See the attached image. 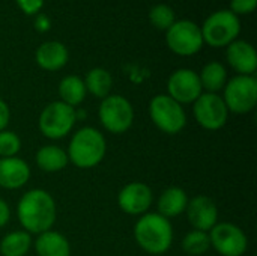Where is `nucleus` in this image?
I'll list each match as a JSON object with an SVG mask.
<instances>
[{
    "label": "nucleus",
    "instance_id": "nucleus-1",
    "mask_svg": "<svg viewBox=\"0 0 257 256\" xmlns=\"http://www.w3.org/2000/svg\"><path fill=\"white\" fill-rule=\"evenodd\" d=\"M17 217L23 231L39 235L53 229L57 219V207L51 193L44 189L26 192L17 204Z\"/></svg>",
    "mask_w": 257,
    "mask_h": 256
},
{
    "label": "nucleus",
    "instance_id": "nucleus-2",
    "mask_svg": "<svg viewBox=\"0 0 257 256\" xmlns=\"http://www.w3.org/2000/svg\"><path fill=\"white\" fill-rule=\"evenodd\" d=\"M173 226L158 213H146L134 225V238L142 250L154 256L169 252L173 243Z\"/></svg>",
    "mask_w": 257,
    "mask_h": 256
},
{
    "label": "nucleus",
    "instance_id": "nucleus-3",
    "mask_svg": "<svg viewBox=\"0 0 257 256\" xmlns=\"http://www.w3.org/2000/svg\"><path fill=\"white\" fill-rule=\"evenodd\" d=\"M107 152V140L95 127L78 128L68 143V160L78 169H92L98 166Z\"/></svg>",
    "mask_w": 257,
    "mask_h": 256
},
{
    "label": "nucleus",
    "instance_id": "nucleus-4",
    "mask_svg": "<svg viewBox=\"0 0 257 256\" xmlns=\"http://www.w3.org/2000/svg\"><path fill=\"white\" fill-rule=\"evenodd\" d=\"M77 122V110L65 103L53 101L47 104L38 119L39 131L44 137L59 140L71 134Z\"/></svg>",
    "mask_w": 257,
    "mask_h": 256
},
{
    "label": "nucleus",
    "instance_id": "nucleus-5",
    "mask_svg": "<svg viewBox=\"0 0 257 256\" xmlns=\"http://www.w3.org/2000/svg\"><path fill=\"white\" fill-rule=\"evenodd\" d=\"M200 30L203 42L214 48H221L236 41L241 32V21L230 9H223L209 15Z\"/></svg>",
    "mask_w": 257,
    "mask_h": 256
},
{
    "label": "nucleus",
    "instance_id": "nucleus-6",
    "mask_svg": "<svg viewBox=\"0 0 257 256\" xmlns=\"http://www.w3.org/2000/svg\"><path fill=\"white\" fill-rule=\"evenodd\" d=\"M149 116L160 131L170 136L179 134L187 125V113L184 106L176 103L167 94L155 95L151 100Z\"/></svg>",
    "mask_w": 257,
    "mask_h": 256
},
{
    "label": "nucleus",
    "instance_id": "nucleus-7",
    "mask_svg": "<svg viewBox=\"0 0 257 256\" xmlns=\"http://www.w3.org/2000/svg\"><path fill=\"white\" fill-rule=\"evenodd\" d=\"M98 118L105 131L111 134L126 133L134 122V107L122 95L110 94L98 107Z\"/></svg>",
    "mask_w": 257,
    "mask_h": 256
},
{
    "label": "nucleus",
    "instance_id": "nucleus-8",
    "mask_svg": "<svg viewBox=\"0 0 257 256\" xmlns=\"http://www.w3.org/2000/svg\"><path fill=\"white\" fill-rule=\"evenodd\" d=\"M223 100L233 115H247L257 104V80L254 75H235L223 89Z\"/></svg>",
    "mask_w": 257,
    "mask_h": 256
},
{
    "label": "nucleus",
    "instance_id": "nucleus-9",
    "mask_svg": "<svg viewBox=\"0 0 257 256\" xmlns=\"http://www.w3.org/2000/svg\"><path fill=\"white\" fill-rule=\"evenodd\" d=\"M167 47L178 56H193L203 47V36L200 26L191 20L175 21L166 30Z\"/></svg>",
    "mask_w": 257,
    "mask_h": 256
},
{
    "label": "nucleus",
    "instance_id": "nucleus-10",
    "mask_svg": "<svg viewBox=\"0 0 257 256\" xmlns=\"http://www.w3.org/2000/svg\"><path fill=\"white\" fill-rule=\"evenodd\" d=\"M193 115L197 124L208 131L221 130L229 119V110L223 97L211 92H203L193 103Z\"/></svg>",
    "mask_w": 257,
    "mask_h": 256
},
{
    "label": "nucleus",
    "instance_id": "nucleus-11",
    "mask_svg": "<svg viewBox=\"0 0 257 256\" xmlns=\"http://www.w3.org/2000/svg\"><path fill=\"white\" fill-rule=\"evenodd\" d=\"M211 247L221 256H242L248 249L245 232L230 222L217 223L209 232Z\"/></svg>",
    "mask_w": 257,
    "mask_h": 256
},
{
    "label": "nucleus",
    "instance_id": "nucleus-12",
    "mask_svg": "<svg viewBox=\"0 0 257 256\" xmlns=\"http://www.w3.org/2000/svg\"><path fill=\"white\" fill-rule=\"evenodd\" d=\"M203 94L199 74L188 68L176 69L167 80V95L181 106L193 104Z\"/></svg>",
    "mask_w": 257,
    "mask_h": 256
},
{
    "label": "nucleus",
    "instance_id": "nucleus-13",
    "mask_svg": "<svg viewBox=\"0 0 257 256\" xmlns=\"http://www.w3.org/2000/svg\"><path fill=\"white\" fill-rule=\"evenodd\" d=\"M154 202L152 189L140 181H133L123 186L117 195L119 208L130 216H143L149 213Z\"/></svg>",
    "mask_w": 257,
    "mask_h": 256
},
{
    "label": "nucleus",
    "instance_id": "nucleus-14",
    "mask_svg": "<svg viewBox=\"0 0 257 256\" xmlns=\"http://www.w3.org/2000/svg\"><path fill=\"white\" fill-rule=\"evenodd\" d=\"M185 213L190 225L196 231L209 232L218 223V207L205 195H197L190 199Z\"/></svg>",
    "mask_w": 257,
    "mask_h": 256
},
{
    "label": "nucleus",
    "instance_id": "nucleus-15",
    "mask_svg": "<svg viewBox=\"0 0 257 256\" xmlns=\"http://www.w3.org/2000/svg\"><path fill=\"white\" fill-rule=\"evenodd\" d=\"M32 170L26 160L17 157L0 158V187L5 190H18L30 180Z\"/></svg>",
    "mask_w": 257,
    "mask_h": 256
},
{
    "label": "nucleus",
    "instance_id": "nucleus-16",
    "mask_svg": "<svg viewBox=\"0 0 257 256\" xmlns=\"http://www.w3.org/2000/svg\"><path fill=\"white\" fill-rule=\"evenodd\" d=\"M226 57L238 75H254L257 69L256 48L247 41H233L227 45Z\"/></svg>",
    "mask_w": 257,
    "mask_h": 256
},
{
    "label": "nucleus",
    "instance_id": "nucleus-17",
    "mask_svg": "<svg viewBox=\"0 0 257 256\" xmlns=\"http://www.w3.org/2000/svg\"><path fill=\"white\" fill-rule=\"evenodd\" d=\"M69 59L68 48L59 41H47L36 48L35 60L39 68L45 71L62 69Z\"/></svg>",
    "mask_w": 257,
    "mask_h": 256
},
{
    "label": "nucleus",
    "instance_id": "nucleus-18",
    "mask_svg": "<svg viewBox=\"0 0 257 256\" xmlns=\"http://www.w3.org/2000/svg\"><path fill=\"white\" fill-rule=\"evenodd\" d=\"M188 195L184 189L181 187H169L166 189L158 202H157V208H158V214H161L166 219H175L179 217L181 214L185 213L187 205H188Z\"/></svg>",
    "mask_w": 257,
    "mask_h": 256
},
{
    "label": "nucleus",
    "instance_id": "nucleus-19",
    "mask_svg": "<svg viewBox=\"0 0 257 256\" xmlns=\"http://www.w3.org/2000/svg\"><path fill=\"white\" fill-rule=\"evenodd\" d=\"M35 252L38 256H71V244L63 234L50 229L36 237Z\"/></svg>",
    "mask_w": 257,
    "mask_h": 256
},
{
    "label": "nucleus",
    "instance_id": "nucleus-20",
    "mask_svg": "<svg viewBox=\"0 0 257 256\" xmlns=\"http://www.w3.org/2000/svg\"><path fill=\"white\" fill-rule=\"evenodd\" d=\"M35 161H36V166L45 174L60 172L69 163L66 151L63 148L57 146V145H44V146H41L35 154Z\"/></svg>",
    "mask_w": 257,
    "mask_h": 256
},
{
    "label": "nucleus",
    "instance_id": "nucleus-21",
    "mask_svg": "<svg viewBox=\"0 0 257 256\" xmlns=\"http://www.w3.org/2000/svg\"><path fill=\"white\" fill-rule=\"evenodd\" d=\"M87 91L84 86V81L78 75H66L59 83V97L60 101L71 106L78 107L86 100Z\"/></svg>",
    "mask_w": 257,
    "mask_h": 256
},
{
    "label": "nucleus",
    "instance_id": "nucleus-22",
    "mask_svg": "<svg viewBox=\"0 0 257 256\" xmlns=\"http://www.w3.org/2000/svg\"><path fill=\"white\" fill-rule=\"evenodd\" d=\"M199 78H200V84L203 91L211 92V94H218L220 91L224 89L227 83V71L223 63L214 60V62L206 63L202 68Z\"/></svg>",
    "mask_w": 257,
    "mask_h": 256
},
{
    "label": "nucleus",
    "instance_id": "nucleus-23",
    "mask_svg": "<svg viewBox=\"0 0 257 256\" xmlns=\"http://www.w3.org/2000/svg\"><path fill=\"white\" fill-rule=\"evenodd\" d=\"M32 235L26 231H12L0 240L2 256H27L32 249Z\"/></svg>",
    "mask_w": 257,
    "mask_h": 256
},
{
    "label": "nucleus",
    "instance_id": "nucleus-24",
    "mask_svg": "<svg viewBox=\"0 0 257 256\" xmlns=\"http://www.w3.org/2000/svg\"><path fill=\"white\" fill-rule=\"evenodd\" d=\"M86 91L96 97L104 100L105 97H108L111 94V88H113V77L111 74L104 69V68H92L86 77L83 78Z\"/></svg>",
    "mask_w": 257,
    "mask_h": 256
},
{
    "label": "nucleus",
    "instance_id": "nucleus-25",
    "mask_svg": "<svg viewBox=\"0 0 257 256\" xmlns=\"http://www.w3.org/2000/svg\"><path fill=\"white\" fill-rule=\"evenodd\" d=\"M182 250L190 256H203L211 249L209 234L203 231H190L181 243Z\"/></svg>",
    "mask_w": 257,
    "mask_h": 256
},
{
    "label": "nucleus",
    "instance_id": "nucleus-26",
    "mask_svg": "<svg viewBox=\"0 0 257 256\" xmlns=\"http://www.w3.org/2000/svg\"><path fill=\"white\" fill-rule=\"evenodd\" d=\"M149 21L160 30H167L176 20L175 12L169 5L160 3L151 8L149 11Z\"/></svg>",
    "mask_w": 257,
    "mask_h": 256
},
{
    "label": "nucleus",
    "instance_id": "nucleus-27",
    "mask_svg": "<svg viewBox=\"0 0 257 256\" xmlns=\"http://www.w3.org/2000/svg\"><path fill=\"white\" fill-rule=\"evenodd\" d=\"M21 151V139L17 133L11 130L0 131V158L17 157Z\"/></svg>",
    "mask_w": 257,
    "mask_h": 256
},
{
    "label": "nucleus",
    "instance_id": "nucleus-28",
    "mask_svg": "<svg viewBox=\"0 0 257 256\" xmlns=\"http://www.w3.org/2000/svg\"><path fill=\"white\" fill-rule=\"evenodd\" d=\"M257 6V0H230V11L235 15L251 14Z\"/></svg>",
    "mask_w": 257,
    "mask_h": 256
},
{
    "label": "nucleus",
    "instance_id": "nucleus-29",
    "mask_svg": "<svg viewBox=\"0 0 257 256\" xmlns=\"http://www.w3.org/2000/svg\"><path fill=\"white\" fill-rule=\"evenodd\" d=\"M17 5L26 15H36L44 6V0H17Z\"/></svg>",
    "mask_w": 257,
    "mask_h": 256
},
{
    "label": "nucleus",
    "instance_id": "nucleus-30",
    "mask_svg": "<svg viewBox=\"0 0 257 256\" xmlns=\"http://www.w3.org/2000/svg\"><path fill=\"white\" fill-rule=\"evenodd\" d=\"M11 122V109L5 100L0 98V131L6 130Z\"/></svg>",
    "mask_w": 257,
    "mask_h": 256
},
{
    "label": "nucleus",
    "instance_id": "nucleus-31",
    "mask_svg": "<svg viewBox=\"0 0 257 256\" xmlns=\"http://www.w3.org/2000/svg\"><path fill=\"white\" fill-rule=\"evenodd\" d=\"M11 220V208L5 199L0 198V229L5 228Z\"/></svg>",
    "mask_w": 257,
    "mask_h": 256
},
{
    "label": "nucleus",
    "instance_id": "nucleus-32",
    "mask_svg": "<svg viewBox=\"0 0 257 256\" xmlns=\"http://www.w3.org/2000/svg\"><path fill=\"white\" fill-rule=\"evenodd\" d=\"M50 27H51V23H50L48 17L44 15V14H39V15L36 17V20H35V29H36L38 32H47Z\"/></svg>",
    "mask_w": 257,
    "mask_h": 256
}]
</instances>
